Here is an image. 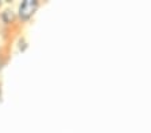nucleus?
Wrapping results in <instances>:
<instances>
[{"mask_svg": "<svg viewBox=\"0 0 151 133\" xmlns=\"http://www.w3.org/2000/svg\"><path fill=\"white\" fill-rule=\"evenodd\" d=\"M15 14L12 12V11L9 10H6L3 14H1V19H3V22L6 23V24H9V23H12L14 20H15Z\"/></svg>", "mask_w": 151, "mask_h": 133, "instance_id": "f03ea898", "label": "nucleus"}, {"mask_svg": "<svg viewBox=\"0 0 151 133\" xmlns=\"http://www.w3.org/2000/svg\"><path fill=\"white\" fill-rule=\"evenodd\" d=\"M0 95H1V89H0Z\"/></svg>", "mask_w": 151, "mask_h": 133, "instance_id": "7ed1b4c3", "label": "nucleus"}, {"mask_svg": "<svg viewBox=\"0 0 151 133\" xmlns=\"http://www.w3.org/2000/svg\"><path fill=\"white\" fill-rule=\"evenodd\" d=\"M38 8H39V1L38 0H23L22 3L19 4L18 18L22 22H28L34 16Z\"/></svg>", "mask_w": 151, "mask_h": 133, "instance_id": "f257e3e1", "label": "nucleus"}, {"mask_svg": "<svg viewBox=\"0 0 151 133\" xmlns=\"http://www.w3.org/2000/svg\"><path fill=\"white\" fill-rule=\"evenodd\" d=\"M0 7H1V1H0Z\"/></svg>", "mask_w": 151, "mask_h": 133, "instance_id": "20e7f679", "label": "nucleus"}]
</instances>
